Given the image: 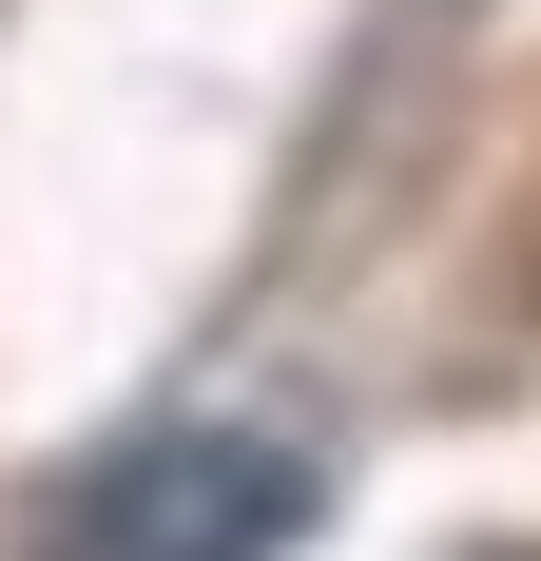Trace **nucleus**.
I'll list each match as a JSON object with an SVG mask.
<instances>
[{
  "instance_id": "f257e3e1",
  "label": "nucleus",
  "mask_w": 541,
  "mask_h": 561,
  "mask_svg": "<svg viewBox=\"0 0 541 561\" xmlns=\"http://www.w3.org/2000/svg\"><path fill=\"white\" fill-rule=\"evenodd\" d=\"M310 542V465L252 426H136L39 504V561H290Z\"/></svg>"
},
{
  "instance_id": "f03ea898",
  "label": "nucleus",
  "mask_w": 541,
  "mask_h": 561,
  "mask_svg": "<svg viewBox=\"0 0 541 561\" xmlns=\"http://www.w3.org/2000/svg\"><path fill=\"white\" fill-rule=\"evenodd\" d=\"M522 561H541V542H522Z\"/></svg>"
}]
</instances>
